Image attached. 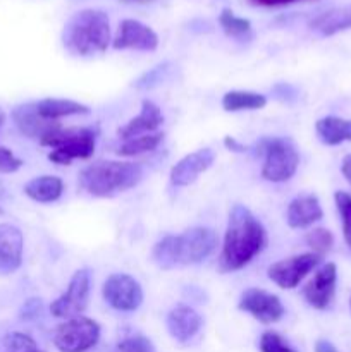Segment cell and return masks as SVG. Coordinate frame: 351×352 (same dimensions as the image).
Here are the masks:
<instances>
[{
    "label": "cell",
    "mask_w": 351,
    "mask_h": 352,
    "mask_svg": "<svg viewBox=\"0 0 351 352\" xmlns=\"http://www.w3.org/2000/svg\"><path fill=\"white\" fill-rule=\"evenodd\" d=\"M267 243V234L260 220L246 206L236 205L229 213L222 251L219 256V270L237 272L246 267Z\"/></svg>",
    "instance_id": "6da1fadb"
},
{
    "label": "cell",
    "mask_w": 351,
    "mask_h": 352,
    "mask_svg": "<svg viewBox=\"0 0 351 352\" xmlns=\"http://www.w3.org/2000/svg\"><path fill=\"white\" fill-rule=\"evenodd\" d=\"M215 232L209 227H193L179 236H165L158 241L151 251L155 265L162 270L176 267H188L205 261L215 251Z\"/></svg>",
    "instance_id": "7a4b0ae2"
},
{
    "label": "cell",
    "mask_w": 351,
    "mask_h": 352,
    "mask_svg": "<svg viewBox=\"0 0 351 352\" xmlns=\"http://www.w3.org/2000/svg\"><path fill=\"white\" fill-rule=\"evenodd\" d=\"M110 43L109 16L98 9H83L72 14L62 30V45L76 57H93Z\"/></svg>",
    "instance_id": "3957f363"
},
{
    "label": "cell",
    "mask_w": 351,
    "mask_h": 352,
    "mask_svg": "<svg viewBox=\"0 0 351 352\" xmlns=\"http://www.w3.org/2000/svg\"><path fill=\"white\" fill-rule=\"evenodd\" d=\"M143 179V168L133 162L100 160L83 168L79 186L95 198H112L136 188Z\"/></svg>",
    "instance_id": "277c9868"
},
{
    "label": "cell",
    "mask_w": 351,
    "mask_h": 352,
    "mask_svg": "<svg viewBox=\"0 0 351 352\" xmlns=\"http://www.w3.org/2000/svg\"><path fill=\"white\" fill-rule=\"evenodd\" d=\"M98 131L93 127H65L41 138V146L52 148L48 160L57 165H71L72 160H86L95 153Z\"/></svg>",
    "instance_id": "5b68a950"
},
{
    "label": "cell",
    "mask_w": 351,
    "mask_h": 352,
    "mask_svg": "<svg viewBox=\"0 0 351 352\" xmlns=\"http://www.w3.org/2000/svg\"><path fill=\"white\" fill-rule=\"evenodd\" d=\"M264 155L262 177L268 182H286L296 174L299 155L295 143L288 138H264L257 144Z\"/></svg>",
    "instance_id": "8992f818"
},
{
    "label": "cell",
    "mask_w": 351,
    "mask_h": 352,
    "mask_svg": "<svg viewBox=\"0 0 351 352\" xmlns=\"http://www.w3.org/2000/svg\"><path fill=\"white\" fill-rule=\"evenodd\" d=\"M100 325L86 316H74L57 327L54 344L61 352H86L96 346Z\"/></svg>",
    "instance_id": "52a82bcc"
},
{
    "label": "cell",
    "mask_w": 351,
    "mask_h": 352,
    "mask_svg": "<svg viewBox=\"0 0 351 352\" xmlns=\"http://www.w3.org/2000/svg\"><path fill=\"white\" fill-rule=\"evenodd\" d=\"M103 299L117 311H136L143 302V289L140 282L127 274H112L107 277L102 287Z\"/></svg>",
    "instance_id": "ba28073f"
},
{
    "label": "cell",
    "mask_w": 351,
    "mask_h": 352,
    "mask_svg": "<svg viewBox=\"0 0 351 352\" xmlns=\"http://www.w3.org/2000/svg\"><path fill=\"white\" fill-rule=\"evenodd\" d=\"M89 298V272L86 268L76 272L69 280L67 289L55 301H52L50 313L55 318H74L88 306Z\"/></svg>",
    "instance_id": "9c48e42d"
},
{
    "label": "cell",
    "mask_w": 351,
    "mask_h": 352,
    "mask_svg": "<svg viewBox=\"0 0 351 352\" xmlns=\"http://www.w3.org/2000/svg\"><path fill=\"white\" fill-rule=\"evenodd\" d=\"M322 261V256L315 253H303L296 256L284 258L270 265L267 270L268 278L281 289H295L312 270H315Z\"/></svg>",
    "instance_id": "30bf717a"
},
{
    "label": "cell",
    "mask_w": 351,
    "mask_h": 352,
    "mask_svg": "<svg viewBox=\"0 0 351 352\" xmlns=\"http://www.w3.org/2000/svg\"><path fill=\"white\" fill-rule=\"evenodd\" d=\"M237 308L244 313H250L255 320L265 323V325L279 322L286 313L284 305H282L277 296L257 287L246 289L241 294Z\"/></svg>",
    "instance_id": "8fae6325"
},
{
    "label": "cell",
    "mask_w": 351,
    "mask_h": 352,
    "mask_svg": "<svg viewBox=\"0 0 351 352\" xmlns=\"http://www.w3.org/2000/svg\"><path fill=\"white\" fill-rule=\"evenodd\" d=\"M112 47L116 50L153 52L158 47V34L141 21L124 19L119 24V31L114 38Z\"/></svg>",
    "instance_id": "7c38bea8"
},
{
    "label": "cell",
    "mask_w": 351,
    "mask_h": 352,
    "mask_svg": "<svg viewBox=\"0 0 351 352\" xmlns=\"http://www.w3.org/2000/svg\"><path fill=\"white\" fill-rule=\"evenodd\" d=\"M337 267L326 263L315 272L312 280L303 287V298L313 309H327L336 294Z\"/></svg>",
    "instance_id": "4fadbf2b"
},
{
    "label": "cell",
    "mask_w": 351,
    "mask_h": 352,
    "mask_svg": "<svg viewBox=\"0 0 351 352\" xmlns=\"http://www.w3.org/2000/svg\"><path fill=\"white\" fill-rule=\"evenodd\" d=\"M215 162V153L210 148H202L186 155L171 170V182L178 188L193 184L203 172L209 170Z\"/></svg>",
    "instance_id": "5bb4252c"
},
{
    "label": "cell",
    "mask_w": 351,
    "mask_h": 352,
    "mask_svg": "<svg viewBox=\"0 0 351 352\" xmlns=\"http://www.w3.org/2000/svg\"><path fill=\"white\" fill-rule=\"evenodd\" d=\"M12 119L16 122L17 129L28 138H34L40 141L41 138L48 136L54 131L61 129V124L57 120H48L38 113L34 102L24 103L12 110Z\"/></svg>",
    "instance_id": "9a60e30c"
},
{
    "label": "cell",
    "mask_w": 351,
    "mask_h": 352,
    "mask_svg": "<svg viewBox=\"0 0 351 352\" xmlns=\"http://www.w3.org/2000/svg\"><path fill=\"white\" fill-rule=\"evenodd\" d=\"M162 124H164L162 110L158 109L157 103L145 98L143 102H141V112L138 113L136 117H133L129 122L120 126L119 129H117V136L123 141L133 140V138L143 136V134L157 133V129Z\"/></svg>",
    "instance_id": "2e32d148"
},
{
    "label": "cell",
    "mask_w": 351,
    "mask_h": 352,
    "mask_svg": "<svg viewBox=\"0 0 351 352\" xmlns=\"http://www.w3.org/2000/svg\"><path fill=\"white\" fill-rule=\"evenodd\" d=\"M23 234L10 223H0V274H12L23 261Z\"/></svg>",
    "instance_id": "e0dca14e"
},
{
    "label": "cell",
    "mask_w": 351,
    "mask_h": 352,
    "mask_svg": "<svg viewBox=\"0 0 351 352\" xmlns=\"http://www.w3.org/2000/svg\"><path fill=\"white\" fill-rule=\"evenodd\" d=\"M165 323H167V330L172 339L184 344L200 332L203 320L191 306L179 305L169 311Z\"/></svg>",
    "instance_id": "ac0fdd59"
},
{
    "label": "cell",
    "mask_w": 351,
    "mask_h": 352,
    "mask_svg": "<svg viewBox=\"0 0 351 352\" xmlns=\"http://www.w3.org/2000/svg\"><path fill=\"white\" fill-rule=\"evenodd\" d=\"M323 217L322 206L315 195H303L292 199L286 212V222L291 229H306Z\"/></svg>",
    "instance_id": "d6986e66"
},
{
    "label": "cell",
    "mask_w": 351,
    "mask_h": 352,
    "mask_svg": "<svg viewBox=\"0 0 351 352\" xmlns=\"http://www.w3.org/2000/svg\"><path fill=\"white\" fill-rule=\"evenodd\" d=\"M310 30L322 36H332L341 31L351 30V6L336 7L319 14L310 21Z\"/></svg>",
    "instance_id": "ffe728a7"
},
{
    "label": "cell",
    "mask_w": 351,
    "mask_h": 352,
    "mask_svg": "<svg viewBox=\"0 0 351 352\" xmlns=\"http://www.w3.org/2000/svg\"><path fill=\"white\" fill-rule=\"evenodd\" d=\"M315 131L319 140L327 146H336L344 141H351V120L343 117H322L317 120Z\"/></svg>",
    "instance_id": "44dd1931"
},
{
    "label": "cell",
    "mask_w": 351,
    "mask_h": 352,
    "mask_svg": "<svg viewBox=\"0 0 351 352\" xmlns=\"http://www.w3.org/2000/svg\"><path fill=\"white\" fill-rule=\"evenodd\" d=\"M64 192V182L55 175H40L24 186V195L38 203H54Z\"/></svg>",
    "instance_id": "7402d4cb"
},
{
    "label": "cell",
    "mask_w": 351,
    "mask_h": 352,
    "mask_svg": "<svg viewBox=\"0 0 351 352\" xmlns=\"http://www.w3.org/2000/svg\"><path fill=\"white\" fill-rule=\"evenodd\" d=\"M38 113L48 120H57L69 116H85L89 113V107L85 103L74 102L67 98H45L40 102H34Z\"/></svg>",
    "instance_id": "603a6c76"
},
{
    "label": "cell",
    "mask_w": 351,
    "mask_h": 352,
    "mask_svg": "<svg viewBox=\"0 0 351 352\" xmlns=\"http://www.w3.org/2000/svg\"><path fill=\"white\" fill-rule=\"evenodd\" d=\"M267 105V96L262 93L233 89L222 96V109L226 112H241V110H260Z\"/></svg>",
    "instance_id": "cb8c5ba5"
},
{
    "label": "cell",
    "mask_w": 351,
    "mask_h": 352,
    "mask_svg": "<svg viewBox=\"0 0 351 352\" xmlns=\"http://www.w3.org/2000/svg\"><path fill=\"white\" fill-rule=\"evenodd\" d=\"M162 141H164V133L143 134V136H136L133 138V140L124 141V143L117 148L116 153L119 155V157H136V155L153 151Z\"/></svg>",
    "instance_id": "d4e9b609"
},
{
    "label": "cell",
    "mask_w": 351,
    "mask_h": 352,
    "mask_svg": "<svg viewBox=\"0 0 351 352\" xmlns=\"http://www.w3.org/2000/svg\"><path fill=\"white\" fill-rule=\"evenodd\" d=\"M174 69H176V65L171 64V62H164V64L155 65L153 69H150V71H147L143 76H140V78L136 79V82H134V88L143 89V91L157 88V86L164 85L167 79L172 78V74H174Z\"/></svg>",
    "instance_id": "484cf974"
},
{
    "label": "cell",
    "mask_w": 351,
    "mask_h": 352,
    "mask_svg": "<svg viewBox=\"0 0 351 352\" xmlns=\"http://www.w3.org/2000/svg\"><path fill=\"white\" fill-rule=\"evenodd\" d=\"M219 24L227 36L246 38L251 33V23L244 17L236 16L231 9H224L219 16Z\"/></svg>",
    "instance_id": "4316f807"
},
{
    "label": "cell",
    "mask_w": 351,
    "mask_h": 352,
    "mask_svg": "<svg viewBox=\"0 0 351 352\" xmlns=\"http://www.w3.org/2000/svg\"><path fill=\"white\" fill-rule=\"evenodd\" d=\"M0 352H38V347L26 333L12 332L0 337Z\"/></svg>",
    "instance_id": "83f0119b"
},
{
    "label": "cell",
    "mask_w": 351,
    "mask_h": 352,
    "mask_svg": "<svg viewBox=\"0 0 351 352\" xmlns=\"http://www.w3.org/2000/svg\"><path fill=\"white\" fill-rule=\"evenodd\" d=\"M337 212H339L341 223H343V236L348 246L351 248V195L346 191H337L334 195Z\"/></svg>",
    "instance_id": "f1b7e54d"
},
{
    "label": "cell",
    "mask_w": 351,
    "mask_h": 352,
    "mask_svg": "<svg viewBox=\"0 0 351 352\" xmlns=\"http://www.w3.org/2000/svg\"><path fill=\"white\" fill-rule=\"evenodd\" d=\"M306 244L312 248V253L323 256V254L332 250L334 237L330 234V230L319 227V229H313L306 234Z\"/></svg>",
    "instance_id": "f546056e"
},
{
    "label": "cell",
    "mask_w": 351,
    "mask_h": 352,
    "mask_svg": "<svg viewBox=\"0 0 351 352\" xmlns=\"http://www.w3.org/2000/svg\"><path fill=\"white\" fill-rule=\"evenodd\" d=\"M260 352H298L295 347L289 346L277 332H267L262 333L260 337Z\"/></svg>",
    "instance_id": "4dcf8cb0"
},
{
    "label": "cell",
    "mask_w": 351,
    "mask_h": 352,
    "mask_svg": "<svg viewBox=\"0 0 351 352\" xmlns=\"http://www.w3.org/2000/svg\"><path fill=\"white\" fill-rule=\"evenodd\" d=\"M119 352H157L153 344L143 336H129L120 340Z\"/></svg>",
    "instance_id": "1f68e13d"
},
{
    "label": "cell",
    "mask_w": 351,
    "mask_h": 352,
    "mask_svg": "<svg viewBox=\"0 0 351 352\" xmlns=\"http://www.w3.org/2000/svg\"><path fill=\"white\" fill-rule=\"evenodd\" d=\"M23 167V160L17 158L9 148L0 146V174H12Z\"/></svg>",
    "instance_id": "d6a6232c"
},
{
    "label": "cell",
    "mask_w": 351,
    "mask_h": 352,
    "mask_svg": "<svg viewBox=\"0 0 351 352\" xmlns=\"http://www.w3.org/2000/svg\"><path fill=\"white\" fill-rule=\"evenodd\" d=\"M224 144H226L227 150L236 151V153H243V151H246V146H243V144H241V143H237V141L234 140L233 136H226V138H224Z\"/></svg>",
    "instance_id": "836d02e7"
},
{
    "label": "cell",
    "mask_w": 351,
    "mask_h": 352,
    "mask_svg": "<svg viewBox=\"0 0 351 352\" xmlns=\"http://www.w3.org/2000/svg\"><path fill=\"white\" fill-rule=\"evenodd\" d=\"M251 2L262 7H279V6H288V3L296 2V0H251Z\"/></svg>",
    "instance_id": "e575fe53"
},
{
    "label": "cell",
    "mask_w": 351,
    "mask_h": 352,
    "mask_svg": "<svg viewBox=\"0 0 351 352\" xmlns=\"http://www.w3.org/2000/svg\"><path fill=\"white\" fill-rule=\"evenodd\" d=\"M341 172H343L344 179L351 184V153L346 155L343 158V164H341Z\"/></svg>",
    "instance_id": "d590c367"
},
{
    "label": "cell",
    "mask_w": 351,
    "mask_h": 352,
    "mask_svg": "<svg viewBox=\"0 0 351 352\" xmlns=\"http://www.w3.org/2000/svg\"><path fill=\"white\" fill-rule=\"evenodd\" d=\"M315 352H337V349L329 342V340H317Z\"/></svg>",
    "instance_id": "8d00e7d4"
},
{
    "label": "cell",
    "mask_w": 351,
    "mask_h": 352,
    "mask_svg": "<svg viewBox=\"0 0 351 352\" xmlns=\"http://www.w3.org/2000/svg\"><path fill=\"white\" fill-rule=\"evenodd\" d=\"M3 120H6V113H3L2 110H0V127L3 126Z\"/></svg>",
    "instance_id": "74e56055"
},
{
    "label": "cell",
    "mask_w": 351,
    "mask_h": 352,
    "mask_svg": "<svg viewBox=\"0 0 351 352\" xmlns=\"http://www.w3.org/2000/svg\"><path fill=\"white\" fill-rule=\"evenodd\" d=\"M0 196H3V189H2V186H0Z\"/></svg>",
    "instance_id": "f35d334b"
},
{
    "label": "cell",
    "mask_w": 351,
    "mask_h": 352,
    "mask_svg": "<svg viewBox=\"0 0 351 352\" xmlns=\"http://www.w3.org/2000/svg\"><path fill=\"white\" fill-rule=\"evenodd\" d=\"M2 213H3V210H2V208H0V215H2Z\"/></svg>",
    "instance_id": "ab89813d"
},
{
    "label": "cell",
    "mask_w": 351,
    "mask_h": 352,
    "mask_svg": "<svg viewBox=\"0 0 351 352\" xmlns=\"http://www.w3.org/2000/svg\"><path fill=\"white\" fill-rule=\"evenodd\" d=\"M38 352H45V351H38Z\"/></svg>",
    "instance_id": "60d3db41"
},
{
    "label": "cell",
    "mask_w": 351,
    "mask_h": 352,
    "mask_svg": "<svg viewBox=\"0 0 351 352\" xmlns=\"http://www.w3.org/2000/svg\"><path fill=\"white\" fill-rule=\"evenodd\" d=\"M350 306H351V299H350Z\"/></svg>",
    "instance_id": "b9f144b4"
}]
</instances>
